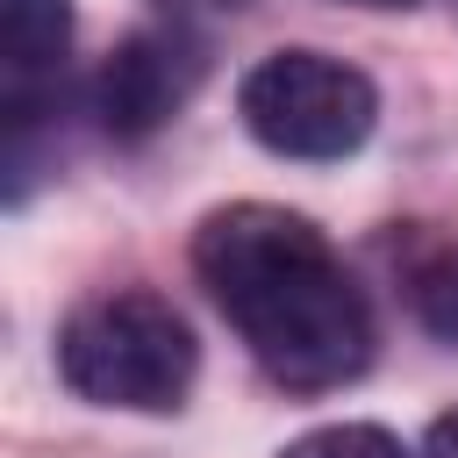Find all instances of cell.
Wrapping results in <instances>:
<instances>
[{
	"instance_id": "6da1fadb",
	"label": "cell",
	"mask_w": 458,
	"mask_h": 458,
	"mask_svg": "<svg viewBox=\"0 0 458 458\" xmlns=\"http://www.w3.org/2000/svg\"><path fill=\"white\" fill-rule=\"evenodd\" d=\"M193 272L286 394H329L372 365V308L308 215L272 200L215 208L193 229Z\"/></svg>"
},
{
	"instance_id": "7a4b0ae2",
	"label": "cell",
	"mask_w": 458,
	"mask_h": 458,
	"mask_svg": "<svg viewBox=\"0 0 458 458\" xmlns=\"http://www.w3.org/2000/svg\"><path fill=\"white\" fill-rule=\"evenodd\" d=\"M57 372L79 401L122 415H172L200 372L186 315L150 286H107L57 329Z\"/></svg>"
},
{
	"instance_id": "3957f363",
	"label": "cell",
	"mask_w": 458,
	"mask_h": 458,
	"mask_svg": "<svg viewBox=\"0 0 458 458\" xmlns=\"http://www.w3.org/2000/svg\"><path fill=\"white\" fill-rule=\"evenodd\" d=\"M236 114L272 157L329 165V157H351L372 136L379 93L358 64H344L329 50H272L243 72Z\"/></svg>"
},
{
	"instance_id": "277c9868",
	"label": "cell",
	"mask_w": 458,
	"mask_h": 458,
	"mask_svg": "<svg viewBox=\"0 0 458 458\" xmlns=\"http://www.w3.org/2000/svg\"><path fill=\"white\" fill-rule=\"evenodd\" d=\"M200 86V43L186 29H136L100 64V122L122 143H143L165 129Z\"/></svg>"
},
{
	"instance_id": "5b68a950",
	"label": "cell",
	"mask_w": 458,
	"mask_h": 458,
	"mask_svg": "<svg viewBox=\"0 0 458 458\" xmlns=\"http://www.w3.org/2000/svg\"><path fill=\"white\" fill-rule=\"evenodd\" d=\"M72 50V7L64 0H0V79H7V122L29 129L36 100L57 86Z\"/></svg>"
},
{
	"instance_id": "8992f818",
	"label": "cell",
	"mask_w": 458,
	"mask_h": 458,
	"mask_svg": "<svg viewBox=\"0 0 458 458\" xmlns=\"http://www.w3.org/2000/svg\"><path fill=\"white\" fill-rule=\"evenodd\" d=\"M279 458H415V451L379 422H322V429L293 437Z\"/></svg>"
},
{
	"instance_id": "52a82bcc",
	"label": "cell",
	"mask_w": 458,
	"mask_h": 458,
	"mask_svg": "<svg viewBox=\"0 0 458 458\" xmlns=\"http://www.w3.org/2000/svg\"><path fill=\"white\" fill-rule=\"evenodd\" d=\"M408 301H415V322H422L429 336L458 344V243H451V250H437L429 265H415Z\"/></svg>"
},
{
	"instance_id": "ba28073f",
	"label": "cell",
	"mask_w": 458,
	"mask_h": 458,
	"mask_svg": "<svg viewBox=\"0 0 458 458\" xmlns=\"http://www.w3.org/2000/svg\"><path fill=\"white\" fill-rule=\"evenodd\" d=\"M422 458H458V408L429 422V437H422Z\"/></svg>"
},
{
	"instance_id": "9c48e42d",
	"label": "cell",
	"mask_w": 458,
	"mask_h": 458,
	"mask_svg": "<svg viewBox=\"0 0 458 458\" xmlns=\"http://www.w3.org/2000/svg\"><path fill=\"white\" fill-rule=\"evenodd\" d=\"M165 7H243V0H165Z\"/></svg>"
},
{
	"instance_id": "30bf717a",
	"label": "cell",
	"mask_w": 458,
	"mask_h": 458,
	"mask_svg": "<svg viewBox=\"0 0 458 458\" xmlns=\"http://www.w3.org/2000/svg\"><path fill=\"white\" fill-rule=\"evenodd\" d=\"M358 7H415V0H358Z\"/></svg>"
}]
</instances>
